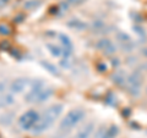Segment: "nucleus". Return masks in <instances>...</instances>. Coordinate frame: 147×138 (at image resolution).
<instances>
[{"mask_svg":"<svg viewBox=\"0 0 147 138\" xmlns=\"http://www.w3.org/2000/svg\"><path fill=\"white\" fill-rule=\"evenodd\" d=\"M96 70H97L98 72H100V73H104V72H107L108 66L104 61H98L97 64H96Z\"/></svg>","mask_w":147,"mask_h":138,"instance_id":"obj_21","label":"nucleus"},{"mask_svg":"<svg viewBox=\"0 0 147 138\" xmlns=\"http://www.w3.org/2000/svg\"><path fill=\"white\" fill-rule=\"evenodd\" d=\"M44 89V83H43V81H40V80H37L33 82V86H32V88L31 90L27 93L26 95V100L27 102H34L36 98L38 96V94L40 93Z\"/></svg>","mask_w":147,"mask_h":138,"instance_id":"obj_6","label":"nucleus"},{"mask_svg":"<svg viewBox=\"0 0 147 138\" xmlns=\"http://www.w3.org/2000/svg\"><path fill=\"white\" fill-rule=\"evenodd\" d=\"M38 120H39L38 114L34 110H28V111L25 113L20 117L18 123H20V127L22 130H31V128L34 127V125L38 122Z\"/></svg>","mask_w":147,"mask_h":138,"instance_id":"obj_4","label":"nucleus"},{"mask_svg":"<svg viewBox=\"0 0 147 138\" xmlns=\"http://www.w3.org/2000/svg\"><path fill=\"white\" fill-rule=\"evenodd\" d=\"M59 39H60V42L63 44V55H64V58L70 59L71 54H72V50H74L71 39L69 38V36L64 34V33L59 34Z\"/></svg>","mask_w":147,"mask_h":138,"instance_id":"obj_7","label":"nucleus"},{"mask_svg":"<svg viewBox=\"0 0 147 138\" xmlns=\"http://www.w3.org/2000/svg\"><path fill=\"white\" fill-rule=\"evenodd\" d=\"M141 78H142V76H141V72L139 70H136L130 77L127 78L126 88H127V92L131 95L137 96L140 94V92H141Z\"/></svg>","mask_w":147,"mask_h":138,"instance_id":"obj_3","label":"nucleus"},{"mask_svg":"<svg viewBox=\"0 0 147 138\" xmlns=\"http://www.w3.org/2000/svg\"><path fill=\"white\" fill-rule=\"evenodd\" d=\"M93 128H94V123L88 122L84 128H81V130L79 131V133L76 135L75 138H90L91 133L93 132Z\"/></svg>","mask_w":147,"mask_h":138,"instance_id":"obj_11","label":"nucleus"},{"mask_svg":"<svg viewBox=\"0 0 147 138\" xmlns=\"http://www.w3.org/2000/svg\"><path fill=\"white\" fill-rule=\"evenodd\" d=\"M11 49V44L9 40H1L0 42V50L1 52H10Z\"/></svg>","mask_w":147,"mask_h":138,"instance_id":"obj_22","label":"nucleus"},{"mask_svg":"<svg viewBox=\"0 0 147 138\" xmlns=\"http://www.w3.org/2000/svg\"><path fill=\"white\" fill-rule=\"evenodd\" d=\"M40 65H42L47 71H49L52 75H54V76H60V72H59V70L53 65V64H50L48 61H40Z\"/></svg>","mask_w":147,"mask_h":138,"instance_id":"obj_14","label":"nucleus"},{"mask_svg":"<svg viewBox=\"0 0 147 138\" xmlns=\"http://www.w3.org/2000/svg\"><path fill=\"white\" fill-rule=\"evenodd\" d=\"M66 1L69 5H80V4L86 1V0H66Z\"/></svg>","mask_w":147,"mask_h":138,"instance_id":"obj_26","label":"nucleus"},{"mask_svg":"<svg viewBox=\"0 0 147 138\" xmlns=\"http://www.w3.org/2000/svg\"><path fill=\"white\" fill-rule=\"evenodd\" d=\"M47 48L49 50V53L53 55V56L58 58L60 56V55L63 54V49H60L59 47H57V45H53V44H47Z\"/></svg>","mask_w":147,"mask_h":138,"instance_id":"obj_18","label":"nucleus"},{"mask_svg":"<svg viewBox=\"0 0 147 138\" xmlns=\"http://www.w3.org/2000/svg\"><path fill=\"white\" fill-rule=\"evenodd\" d=\"M96 47H97L100 52H103L104 54H107V55H112V54L115 53V45L110 42L109 39H100V40H98L97 44H96Z\"/></svg>","mask_w":147,"mask_h":138,"instance_id":"obj_8","label":"nucleus"},{"mask_svg":"<svg viewBox=\"0 0 147 138\" xmlns=\"http://www.w3.org/2000/svg\"><path fill=\"white\" fill-rule=\"evenodd\" d=\"M92 29H93L96 33H98V32H102L104 29V23H103L102 21H99V20L94 21L93 25H92Z\"/></svg>","mask_w":147,"mask_h":138,"instance_id":"obj_20","label":"nucleus"},{"mask_svg":"<svg viewBox=\"0 0 147 138\" xmlns=\"http://www.w3.org/2000/svg\"><path fill=\"white\" fill-rule=\"evenodd\" d=\"M142 54H144L145 56H147V48H146V49H144V50H142Z\"/></svg>","mask_w":147,"mask_h":138,"instance_id":"obj_30","label":"nucleus"},{"mask_svg":"<svg viewBox=\"0 0 147 138\" xmlns=\"http://www.w3.org/2000/svg\"><path fill=\"white\" fill-rule=\"evenodd\" d=\"M66 26L69 27V28H71V29H75V31H84L86 29V27L87 25L85 23L84 21H80V20H70V21H67V23Z\"/></svg>","mask_w":147,"mask_h":138,"instance_id":"obj_12","label":"nucleus"},{"mask_svg":"<svg viewBox=\"0 0 147 138\" xmlns=\"http://www.w3.org/2000/svg\"><path fill=\"white\" fill-rule=\"evenodd\" d=\"M40 4H42V0H27L24 4V7L26 10H34L40 6Z\"/></svg>","mask_w":147,"mask_h":138,"instance_id":"obj_16","label":"nucleus"},{"mask_svg":"<svg viewBox=\"0 0 147 138\" xmlns=\"http://www.w3.org/2000/svg\"><path fill=\"white\" fill-rule=\"evenodd\" d=\"M104 102H105V104L110 105V107H115L117 105V96L114 95L112 92H108L107 95L104 96Z\"/></svg>","mask_w":147,"mask_h":138,"instance_id":"obj_19","label":"nucleus"},{"mask_svg":"<svg viewBox=\"0 0 147 138\" xmlns=\"http://www.w3.org/2000/svg\"><path fill=\"white\" fill-rule=\"evenodd\" d=\"M118 132H119V128L118 126L115 125H113V126H110L108 130H100L99 133L97 136H96V138H114L117 135H118Z\"/></svg>","mask_w":147,"mask_h":138,"instance_id":"obj_10","label":"nucleus"},{"mask_svg":"<svg viewBox=\"0 0 147 138\" xmlns=\"http://www.w3.org/2000/svg\"><path fill=\"white\" fill-rule=\"evenodd\" d=\"M12 33V28L9 23L0 22V36H9Z\"/></svg>","mask_w":147,"mask_h":138,"instance_id":"obj_17","label":"nucleus"},{"mask_svg":"<svg viewBox=\"0 0 147 138\" xmlns=\"http://www.w3.org/2000/svg\"><path fill=\"white\" fill-rule=\"evenodd\" d=\"M63 111V105L61 104H55L53 107L48 108L45 110V113L42 115V117L38 120V122L34 125V127L32 128V132L34 135H39V133L44 132L45 130L52 126V123L59 117V115Z\"/></svg>","mask_w":147,"mask_h":138,"instance_id":"obj_1","label":"nucleus"},{"mask_svg":"<svg viewBox=\"0 0 147 138\" xmlns=\"http://www.w3.org/2000/svg\"><path fill=\"white\" fill-rule=\"evenodd\" d=\"M85 111L82 109H74L71 111H69L64 119L61 120L60 125H59V128L61 131H69L71 130L74 126H76L82 119L85 117Z\"/></svg>","mask_w":147,"mask_h":138,"instance_id":"obj_2","label":"nucleus"},{"mask_svg":"<svg viewBox=\"0 0 147 138\" xmlns=\"http://www.w3.org/2000/svg\"><path fill=\"white\" fill-rule=\"evenodd\" d=\"M112 78H113V82H114V83H115L117 86H119V87H123L124 84L126 83L125 76H124L121 72H117V73H114V75L112 76Z\"/></svg>","mask_w":147,"mask_h":138,"instance_id":"obj_15","label":"nucleus"},{"mask_svg":"<svg viewBox=\"0 0 147 138\" xmlns=\"http://www.w3.org/2000/svg\"><path fill=\"white\" fill-rule=\"evenodd\" d=\"M69 61H70V60H69V59L67 58H63V60H61V66H64V67H67L69 66Z\"/></svg>","mask_w":147,"mask_h":138,"instance_id":"obj_27","label":"nucleus"},{"mask_svg":"<svg viewBox=\"0 0 147 138\" xmlns=\"http://www.w3.org/2000/svg\"><path fill=\"white\" fill-rule=\"evenodd\" d=\"M52 94H53V88H50V87H47V88H44V89L38 94V96H37L36 100H34V103H43V102H45V100H47Z\"/></svg>","mask_w":147,"mask_h":138,"instance_id":"obj_13","label":"nucleus"},{"mask_svg":"<svg viewBox=\"0 0 147 138\" xmlns=\"http://www.w3.org/2000/svg\"><path fill=\"white\" fill-rule=\"evenodd\" d=\"M30 83L28 78H17L11 83L10 89L13 92V93H21L22 90H25V88Z\"/></svg>","mask_w":147,"mask_h":138,"instance_id":"obj_9","label":"nucleus"},{"mask_svg":"<svg viewBox=\"0 0 147 138\" xmlns=\"http://www.w3.org/2000/svg\"><path fill=\"white\" fill-rule=\"evenodd\" d=\"M9 3V0H0V7H3V6H5L6 4Z\"/></svg>","mask_w":147,"mask_h":138,"instance_id":"obj_28","label":"nucleus"},{"mask_svg":"<svg viewBox=\"0 0 147 138\" xmlns=\"http://www.w3.org/2000/svg\"><path fill=\"white\" fill-rule=\"evenodd\" d=\"M22 18H24V15H20V16H17V17H16V20H15V21H16V22H21Z\"/></svg>","mask_w":147,"mask_h":138,"instance_id":"obj_29","label":"nucleus"},{"mask_svg":"<svg viewBox=\"0 0 147 138\" xmlns=\"http://www.w3.org/2000/svg\"><path fill=\"white\" fill-rule=\"evenodd\" d=\"M117 40L120 44V48L124 52H131L134 49V43H132V39L130 38V36L125 32H118L117 33Z\"/></svg>","mask_w":147,"mask_h":138,"instance_id":"obj_5","label":"nucleus"},{"mask_svg":"<svg viewBox=\"0 0 147 138\" xmlns=\"http://www.w3.org/2000/svg\"><path fill=\"white\" fill-rule=\"evenodd\" d=\"M0 102H1L3 105H9V104L13 103V98L11 95H5L3 99H0Z\"/></svg>","mask_w":147,"mask_h":138,"instance_id":"obj_23","label":"nucleus"},{"mask_svg":"<svg viewBox=\"0 0 147 138\" xmlns=\"http://www.w3.org/2000/svg\"><path fill=\"white\" fill-rule=\"evenodd\" d=\"M146 67H147V64H146Z\"/></svg>","mask_w":147,"mask_h":138,"instance_id":"obj_31","label":"nucleus"},{"mask_svg":"<svg viewBox=\"0 0 147 138\" xmlns=\"http://www.w3.org/2000/svg\"><path fill=\"white\" fill-rule=\"evenodd\" d=\"M59 6H50L49 7V13L50 15H58L59 13Z\"/></svg>","mask_w":147,"mask_h":138,"instance_id":"obj_25","label":"nucleus"},{"mask_svg":"<svg viewBox=\"0 0 147 138\" xmlns=\"http://www.w3.org/2000/svg\"><path fill=\"white\" fill-rule=\"evenodd\" d=\"M11 54V56H13V58H16V59H18V60H20V59L22 58V55H21V53L18 52L17 49H13V48H11L10 49V52H9Z\"/></svg>","mask_w":147,"mask_h":138,"instance_id":"obj_24","label":"nucleus"}]
</instances>
